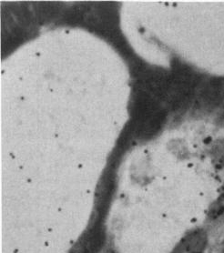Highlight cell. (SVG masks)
Here are the masks:
<instances>
[{"label": "cell", "mask_w": 224, "mask_h": 253, "mask_svg": "<svg viewBox=\"0 0 224 253\" xmlns=\"http://www.w3.org/2000/svg\"><path fill=\"white\" fill-rule=\"evenodd\" d=\"M107 243L103 226L100 222H95L81 235L70 253H99Z\"/></svg>", "instance_id": "1"}, {"label": "cell", "mask_w": 224, "mask_h": 253, "mask_svg": "<svg viewBox=\"0 0 224 253\" xmlns=\"http://www.w3.org/2000/svg\"><path fill=\"white\" fill-rule=\"evenodd\" d=\"M209 218L213 222H224V194L221 196L217 200V202H214L212 208L210 209Z\"/></svg>", "instance_id": "3"}, {"label": "cell", "mask_w": 224, "mask_h": 253, "mask_svg": "<svg viewBox=\"0 0 224 253\" xmlns=\"http://www.w3.org/2000/svg\"><path fill=\"white\" fill-rule=\"evenodd\" d=\"M208 245L207 230L197 228L187 232L173 248L172 253H206Z\"/></svg>", "instance_id": "2"}, {"label": "cell", "mask_w": 224, "mask_h": 253, "mask_svg": "<svg viewBox=\"0 0 224 253\" xmlns=\"http://www.w3.org/2000/svg\"><path fill=\"white\" fill-rule=\"evenodd\" d=\"M99 253H120L117 249L113 245H109L107 243V245L103 248V250Z\"/></svg>", "instance_id": "4"}]
</instances>
